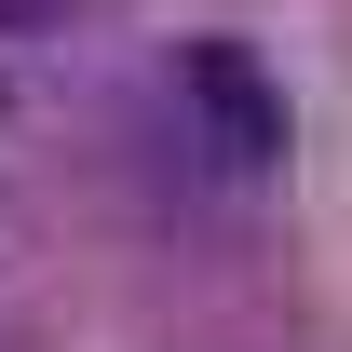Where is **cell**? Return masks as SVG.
Segmentation results:
<instances>
[{
	"instance_id": "1",
	"label": "cell",
	"mask_w": 352,
	"mask_h": 352,
	"mask_svg": "<svg viewBox=\"0 0 352 352\" xmlns=\"http://www.w3.org/2000/svg\"><path fill=\"white\" fill-rule=\"evenodd\" d=\"M176 109L204 122V149H217L230 176L285 163V95H271V68L244 41H190V54H176Z\"/></svg>"
},
{
	"instance_id": "2",
	"label": "cell",
	"mask_w": 352,
	"mask_h": 352,
	"mask_svg": "<svg viewBox=\"0 0 352 352\" xmlns=\"http://www.w3.org/2000/svg\"><path fill=\"white\" fill-rule=\"evenodd\" d=\"M41 28H68V0H0V41H41Z\"/></svg>"
}]
</instances>
